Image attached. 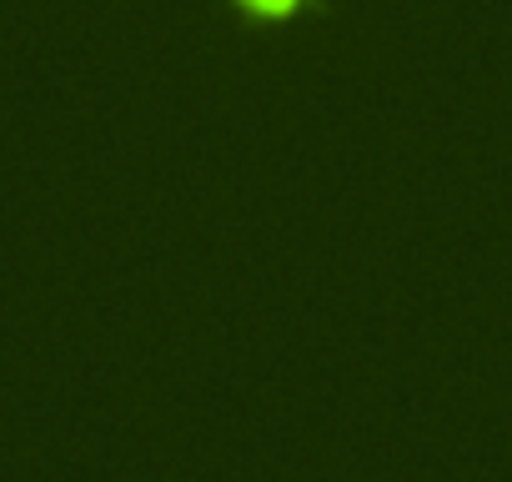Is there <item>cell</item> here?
I'll return each mask as SVG.
<instances>
[{
	"mask_svg": "<svg viewBox=\"0 0 512 482\" xmlns=\"http://www.w3.org/2000/svg\"><path fill=\"white\" fill-rule=\"evenodd\" d=\"M226 6H236L246 16H262V21H292L307 11H327V0H226Z\"/></svg>",
	"mask_w": 512,
	"mask_h": 482,
	"instance_id": "1",
	"label": "cell"
}]
</instances>
